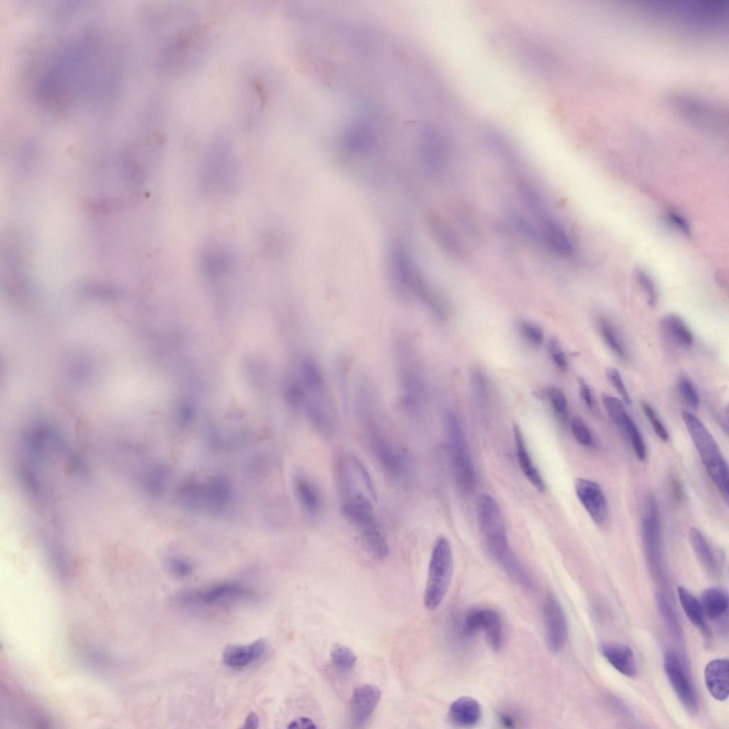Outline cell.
I'll return each instance as SVG.
<instances>
[{
  "label": "cell",
  "mask_w": 729,
  "mask_h": 729,
  "mask_svg": "<svg viewBox=\"0 0 729 729\" xmlns=\"http://www.w3.org/2000/svg\"><path fill=\"white\" fill-rule=\"evenodd\" d=\"M572 434L577 441L584 446H591L593 438L586 423L579 416H575L570 422Z\"/></svg>",
  "instance_id": "d590c367"
},
{
  "label": "cell",
  "mask_w": 729,
  "mask_h": 729,
  "mask_svg": "<svg viewBox=\"0 0 729 729\" xmlns=\"http://www.w3.org/2000/svg\"><path fill=\"white\" fill-rule=\"evenodd\" d=\"M301 388L297 389V401L304 407L306 416L320 433H332L335 424V408L325 379L318 364L305 359L301 365Z\"/></svg>",
  "instance_id": "3957f363"
},
{
  "label": "cell",
  "mask_w": 729,
  "mask_h": 729,
  "mask_svg": "<svg viewBox=\"0 0 729 729\" xmlns=\"http://www.w3.org/2000/svg\"><path fill=\"white\" fill-rule=\"evenodd\" d=\"M472 386L475 398L479 405L486 404L488 387L485 376L480 371L476 370L471 375Z\"/></svg>",
  "instance_id": "f35d334b"
},
{
  "label": "cell",
  "mask_w": 729,
  "mask_h": 729,
  "mask_svg": "<svg viewBox=\"0 0 729 729\" xmlns=\"http://www.w3.org/2000/svg\"><path fill=\"white\" fill-rule=\"evenodd\" d=\"M671 488L675 498L677 500L681 499L683 495L682 486L677 478H674L672 479Z\"/></svg>",
  "instance_id": "7dc6e473"
},
{
  "label": "cell",
  "mask_w": 729,
  "mask_h": 729,
  "mask_svg": "<svg viewBox=\"0 0 729 729\" xmlns=\"http://www.w3.org/2000/svg\"><path fill=\"white\" fill-rule=\"evenodd\" d=\"M602 401L608 416L618 427H620L629 414L623 402L619 399L607 394L602 395Z\"/></svg>",
  "instance_id": "4dcf8cb0"
},
{
  "label": "cell",
  "mask_w": 729,
  "mask_h": 729,
  "mask_svg": "<svg viewBox=\"0 0 729 729\" xmlns=\"http://www.w3.org/2000/svg\"><path fill=\"white\" fill-rule=\"evenodd\" d=\"M664 668L673 691L682 705L689 712L698 708V696L681 659L673 651L664 654Z\"/></svg>",
  "instance_id": "9c48e42d"
},
{
  "label": "cell",
  "mask_w": 729,
  "mask_h": 729,
  "mask_svg": "<svg viewBox=\"0 0 729 729\" xmlns=\"http://www.w3.org/2000/svg\"><path fill=\"white\" fill-rule=\"evenodd\" d=\"M330 661L337 671L348 673L355 667L357 657L347 646L341 644H335L330 650Z\"/></svg>",
  "instance_id": "4316f807"
},
{
  "label": "cell",
  "mask_w": 729,
  "mask_h": 729,
  "mask_svg": "<svg viewBox=\"0 0 729 729\" xmlns=\"http://www.w3.org/2000/svg\"><path fill=\"white\" fill-rule=\"evenodd\" d=\"M599 332L605 344L612 352L619 359L626 360L628 358V352L613 326L607 321L602 320L599 322Z\"/></svg>",
  "instance_id": "83f0119b"
},
{
  "label": "cell",
  "mask_w": 729,
  "mask_h": 729,
  "mask_svg": "<svg viewBox=\"0 0 729 729\" xmlns=\"http://www.w3.org/2000/svg\"><path fill=\"white\" fill-rule=\"evenodd\" d=\"M546 643L552 652L561 651L567 639V623L565 613L552 595H548L542 607Z\"/></svg>",
  "instance_id": "8fae6325"
},
{
  "label": "cell",
  "mask_w": 729,
  "mask_h": 729,
  "mask_svg": "<svg viewBox=\"0 0 729 729\" xmlns=\"http://www.w3.org/2000/svg\"><path fill=\"white\" fill-rule=\"evenodd\" d=\"M375 393L369 389L357 392L355 411L364 429L368 446L382 471L393 481L403 483L411 475V460L407 452L389 438L381 426Z\"/></svg>",
  "instance_id": "6da1fadb"
},
{
  "label": "cell",
  "mask_w": 729,
  "mask_h": 729,
  "mask_svg": "<svg viewBox=\"0 0 729 729\" xmlns=\"http://www.w3.org/2000/svg\"><path fill=\"white\" fill-rule=\"evenodd\" d=\"M575 490L592 520L597 525H602L607 518L608 507L601 486L592 481L579 478L575 481Z\"/></svg>",
  "instance_id": "4fadbf2b"
},
{
  "label": "cell",
  "mask_w": 729,
  "mask_h": 729,
  "mask_svg": "<svg viewBox=\"0 0 729 729\" xmlns=\"http://www.w3.org/2000/svg\"><path fill=\"white\" fill-rule=\"evenodd\" d=\"M635 278L640 288L646 295L647 304L650 307H655L658 303L659 294L653 278L646 271L642 269L636 271Z\"/></svg>",
  "instance_id": "d6a6232c"
},
{
  "label": "cell",
  "mask_w": 729,
  "mask_h": 729,
  "mask_svg": "<svg viewBox=\"0 0 729 729\" xmlns=\"http://www.w3.org/2000/svg\"><path fill=\"white\" fill-rule=\"evenodd\" d=\"M577 382L579 387V394L582 400L590 411H594L595 408V404L592 393V390L589 386L582 377H578Z\"/></svg>",
  "instance_id": "7bdbcfd3"
},
{
  "label": "cell",
  "mask_w": 729,
  "mask_h": 729,
  "mask_svg": "<svg viewBox=\"0 0 729 729\" xmlns=\"http://www.w3.org/2000/svg\"><path fill=\"white\" fill-rule=\"evenodd\" d=\"M380 698V689L374 685L365 684L354 689L350 704L353 727L362 728L367 723Z\"/></svg>",
  "instance_id": "5bb4252c"
},
{
  "label": "cell",
  "mask_w": 729,
  "mask_h": 729,
  "mask_svg": "<svg viewBox=\"0 0 729 729\" xmlns=\"http://www.w3.org/2000/svg\"><path fill=\"white\" fill-rule=\"evenodd\" d=\"M619 428L628 436L636 457L641 461H644L647 453L646 447L638 426L629 414L625 418Z\"/></svg>",
  "instance_id": "f1b7e54d"
},
{
  "label": "cell",
  "mask_w": 729,
  "mask_h": 729,
  "mask_svg": "<svg viewBox=\"0 0 729 729\" xmlns=\"http://www.w3.org/2000/svg\"><path fill=\"white\" fill-rule=\"evenodd\" d=\"M513 434L516 444L517 457L519 466L530 483L540 492H544L545 484L542 477L534 465L526 448L525 439L519 426H513Z\"/></svg>",
  "instance_id": "44dd1931"
},
{
  "label": "cell",
  "mask_w": 729,
  "mask_h": 729,
  "mask_svg": "<svg viewBox=\"0 0 729 729\" xmlns=\"http://www.w3.org/2000/svg\"><path fill=\"white\" fill-rule=\"evenodd\" d=\"M668 219L671 224L683 234L687 236L691 235L689 224L682 215L671 211L668 213Z\"/></svg>",
  "instance_id": "ee69618b"
},
{
  "label": "cell",
  "mask_w": 729,
  "mask_h": 729,
  "mask_svg": "<svg viewBox=\"0 0 729 729\" xmlns=\"http://www.w3.org/2000/svg\"><path fill=\"white\" fill-rule=\"evenodd\" d=\"M642 537L648 561L654 573L661 572V528L658 507L649 497L641 520Z\"/></svg>",
  "instance_id": "30bf717a"
},
{
  "label": "cell",
  "mask_w": 729,
  "mask_h": 729,
  "mask_svg": "<svg viewBox=\"0 0 729 729\" xmlns=\"http://www.w3.org/2000/svg\"><path fill=\"white\" fill-rule=\"evenodd\" d=\"M677 387L678 392L686 403L693 409H698L700 404L698 393L693 382L686 377L678 379Z\"/></svg>",
  "instance_id": "e575fe53"
},
{
  "label": "cell",
  "mask_w": 729,
  "mask_h": 729,
  "mask_svg": "<svg viewBox=\"0 0 729 729\" xmlns=\"http://www.w3.org/2000/svg\"><path fill=\"white\" fill-rule=\"evenodd\" d=\"M449 718L451 722L456 725L473 726L481 720V706L476 700L471 697H461L450 706Z\"/></svg>",
  "instance_id": "ffe728a7"
},
{
  "label": "cell",
  "mask_w": 729,
  "mask_h": 729,
  "mask_svg": "<svg viewBox=\"0 0 729 729\" xmlns=\"http://www.w3.org/2000/svg\"><path fill=\"white\" fill-rule=\"evenodd\" d=\"M701 603L704 615L710 619H718L728 613V595L720 588H707L703 592Z\"/></svg>",
  "instance_id": "cb8c5ba5"
},
{
  "label": "cell",
  "mask_w": 729,
  "mask_h": 729,
  "mask_svg": "<svg viewBox=\"0 0 729 729\" xmlns=\"http://www.w3.org/2000/svg\"><path fill=\"white\" fill-rule=\"evenodd\" d=\"M658 604L663 617L667 622V624L673 633L678 635L679 625L670 603L664 596L659 595L658 597Z\"/></svg>",
  "instance_id": "60d3db41"
},
{
  "label": "cell",
  "mask_w": 729,
  "mask_h": 729,
  "mask_svg": "<svg viewBox=\"0 0 729 729\" xmlns=\"http://www.w3.org/2000/svg\"><path fill=\"white\" fill-rule=\"evenodd\" d=\"M728 673L729 665L727 659L711 660L705 667L706 686L710 695L718 701H725L728 696Z\"/></svg>",
  "instance_id": "ac0fdd59"
},
{
  "label": "cell",
  "mask_w": 729,
  "mask_h": 729,
  "mask_svg": "<svg viewBox=\"0 0 729 729\" xmlns=\"http://www.w3.org/2000/svg\"><path fill=\"white\" fill-rule=\"evenodd\" d=\"M549 351L552 360L557 367L562 371L566 370L568 365L567 357L555 340H552L550 342Z\"/></svg>",
  "instance_id": "b9f144b4"
},
{
  "label": "cell",
  "mask_w": 729,
  "mask_h": 729,
  "mask_svg": "<svg viewBox=\"0 0 729 729\" xmlns=\"http://www.w3.org/2000/svg\"><path fill=\"white\" fill-rule=\"evenodd\" d=\"M606 374L609 380L622 397L624 403L630 405L631 404V399L619 372L615 368L608 367Z\"/></svg>",
  "instance_id": "ab89813d"
},
{
  "label": "cell",
  "mask_w": 729,
  "mask_h": 729,
  "mask_svg": "<svg viewBox=\"0 0 729 729\" xmlns=\"http://www.w3.org/2000/svg\"><path fill=\"white\" fill-rule=\"evenodd\" d=\"M293 491L300 508L310 517L318 516L323 508V498L318 485L308 477L298 475L293 479Z\"/></svg>",
  "instance_id": "e0dca14e"
},
{
  "label": "cell",
  "mask_w": 729,
  "mask_h": 729,
  "mask_svg": "<svg viewBox=\"0 0 729 729\" xmlns=\"http://www.w3.org/2000/svg\"><path fill=\"white\" fill-rule=\"evenodd\" d=\"M445 431L455 481L465 492L473 490L476 473L468 445L460 423L454 414H447Z\"/></svg>",
  "instance_id": "52a82bcc"
},
{
  "label": "cell",
  "mask_w": 729,
  "mask_h": 729,
  "mask_svg": "<svg viewBox=\"0 0 729 729\" xmlns=\"http://www.w3.org/2000/svg\"><path fill=\"white\" fill-rule=\"evenodd\" d=\"M288 728L313 729L316 728L313 720L308 717H300L292 720L288 725Z\"/></svg>",
  "instance_id": "f6af8a7d"
},
{
  "label": "cell",
  "mask_w": 729,
  "mask_h": 729,
  "mask_svg": "<svg viewBox=\"0 0 729 729\" xmlns=\"http://www.w3.org/2000/svg\"><path fill=\"white\" fill-rule=\"evenodd\" d=\"M192 503L201 504L214 510H221L229 501L230 488L226 482L213 478L191 491Z\"/></svg>",
  "instance_id": "9a60e30c"
},
{
  "label": "cell",
  "mask_w": 729,
  "mask_h": 729,
  "mask_svg": "<svg viewBox=\"0 0 729 729\" xmlns=\"http://www.w3.org/2000/svg\"><path fill=\"white\" fill-rule=\"evenodd\" d=\"M164 565L170 575L178 578L189 576L194 570L193 564L189 560L178 555H167L164 559Z\"/></svg>",
  "instance_id": "f546056e"
},
{
  "label": "cell",
  "mask_w": 729,
  "mask_h": 729,
  "mask_svg": "<svg viewBox=\"0 0 729 729\" xmlns=\"http://www.w3.org/2000/svg\"><path fill=\"white\" fill-rule=\"evenodd\" d=\"M453 559L451 544L444 536L434 543L429 560L424 603L429 610L441 604L451 582Z\"/></svg>",
  "instance_id": "8992f818"
},
{
  "label": "cell",
  "mask_w": 729,
  "mask_h": 729,
  "mask_svg": "<svg viewBox=\"0 0 729 729\" xmlns=\"http://www.w3.org/2000/svg\"><path fill=\"white\" fill-rule=\"evenodd\" d=\"M266 649V642L263 639L246 645H228L224 649L222 659L229 667L243 668L259 660Z\"/></svg>",
  "instance_id": "2e32d148"
},
{
  "label": "cell",
  "mask_w": 729,
  "mask_h": 729,
  "mask_svg": "<svg viewBox=\"0 0 729 729\" xmlns=\"http://www.w3.org/2000/svg\"><path fill=\"white\" fill-rule=\"evenodd\" d=\"M465 626L467 631L475 634L483 630L490 646L495 651L503 645V629L500 615L494 609L487 608L474 609L465 617Z\"/></svg>",
  "instance_id": "7c38bea8"
},
{
  "label": "cell",
  "mask_w": 729,
  "mask_h": 729,
  "mask_svg": "<svg viewBox=\"0 0 729 729\" xmlns=\"http://www.w3.org/2000/svg\"><path fill=\"white\" fill-rule=\"evenodd\" d=\"M258 724L259 718L258 715L255 713L251 712L247 715L243 723V728L250 729L257 728L258 727Z\"/></svg>",
  "instance_id": "bcb514c9"
},
{
  "label": "cell",
  "mask_w": 729,
  "mask_h": 729,
  "mask_svg": "<svg viewBox=\"0 0 729 729\" xmlns=\"http://www.w3.org/2000/svg\"><path fill=\"white\" fill-rule=\"evenodd\" d=\"M518 330L522 337L530 344L539 346L543 341L542 330L536 325L528 321H521L518 324Z\"/></svg>",
  "instance_id": "74e56055"
},
{
  "label": "cell",
  "mask_w": 729,
  "mask_h": 729,
  "mask_svg": "<svg viewBox=\"0 0 729 729\" xmlns=\"http://www.w3.org/2000/svg\"><path fill=\"white\" fill-rule=\"evenodd\" d=\"M479 531L487 550L506 573L524 587H531L528 575L510 548L503 515L497 501L487 493L476 500Z\"/></svg>",
  "instance_id": "7a4b0ae2"
},
{
  "label": "cell",
  "mask_w": 729,
  "mask_h": 729,
  "mask_svg": "<svg viewBox=\"0 0 729 729\" xmlns=\"http://www.w3.org/2000/svg\"><path fill=\"white\" fill-rule=\"evenodd\" d=\"M256 594L250 589L234 582H223L201 589H189L177 595L178 603L186 606L219 607L252 599Z\"/></svg>",
  "instance_id": "ba28073f"
},
{
  "label": "cell",
  "mask_w": 729,
  "mask_h": 729,
  "mask_svg": "<svg viewBox=\"0 0 729 729\" xmlns=\"http://www.w3.org/2000/svg\"><path fill=\"white\" fill-rule=\"evenodd\" d=\"M693 550L703 567L710 574L718 575L719 565L715 555L703 533L696 528L688 531Z\"/></svg>",
  "instance_id": "603a6c76"
},
{
  "label": "cell",
  "mask_w": 729,
  "mask_h": 729,
  "mask_svg": "<svg viewBox=\"0 0 729 729\" xmlns=\"http://www.w3.org/2000/svg\"><path fill=\"white\" fill-rule=\"evenodd\" d=\"M547 394L557 419L562 424H566L569 419V409L565 394L556 387H550Z\"/></svg>",
  "instance_id": "1f68e13d"
},
{
  "label": "cell",
  "mask_w": 729,
  "mask_h": 729,
  "mask_svg": "<svg viewBox=\"0 0 729 729\" xmlns=\"http://www.w3.org/2000/svg\"><path fill=\"white\" fill-rule=\"evenodd\" d=\"M542 226L543 237L548 246L560 255L570 256L572 246L565 230L548 217L542 221Z\"/></svg>",
  "instance_id": "d4e9b609"
},
{
  "label": "cell",
  "mask_w": 729,
  "mask_h": 729,
  "mask_svg": "<svg viewBox=\"0 0 729 729\" xmlns=\"http://www.w3.org/2000/svg\"><path fill=\"white\" fill-rule=\"evenodd\" d=\"M394 355L401 403L413 417L419 413L423 398L422 379L413 342L407 337H399L396 341Z\"/></svg>",
  "instance_id": "5b68a950"
},
{
  "label": "cell",
  "mask_w": 729,
  "mask_h": 729,
  "mask_svg": "<svg viewBox=\"0 0 729 729\" xmlns=\"http://www.w3.org/2000/svg\"><path fill=\"white\" fill-rule=\"evenodd\" d=\"M520 191L528 208L542 221L546 219L542 202L532 187L527 182H520Z\"/></svg>",
  "instance_id": "836d02e7"
},
{
  "label": "cell",
  "mask_w": 729,
  "mask_h": 729,
  "mask_svg": "<svg viewBox=\"0 0 729 729\" xmlns=\"http://www.w3.org/2000/svg\"><path fill=\"white\" fill-rule=\"evenodd\" d=\"M601 651L607 661L619 672L628 677L636 676V660L629 646L621 644H605L602 645Z\"/></svg>",
  "instance_id": "d6986e66"
},
{
  "label": "cell",
  "mask_w": 729,
  "mask_h": 729,
  "mask_svg": "<svg viewBox=\"0 0 729 729\" xmlns=\"http://www.w3.org/2000/svg\"><path fill=\"white\" fill-rule=\"evenodd\" d=\"M678 595L688 619L701 631H705L704 614L698 599L683 587L678 588Z\"/></svg>",
  "instance_id": "484cf974"
},
{
  "label": "cell",
  "mask_w": 729,
  "mask_h": 729,
  "mask_svg": "<svg viewBox=\"0 0 729 729\" xmlns=\"http://www.w3.org/2000/svg\"><path fill=\"white\" fill-rule=\"evenodd\" d=\"M681 417L709 477L728 501V468L717 442L702 421L693 414L683 411Z\"/></svg>",
  "instance_id": "277c9868"
},
{
  "label": "cell",
  "mask_w": 729,
  "mask_h": 729,
  "mask_svg": "<svg viewBox=\"0 0 729 729\" xmlns=\"http://www.w3.org/2000/svg\"><path fill=\"white\" fill-rule=\"evenodd\" d=\"M661 330L675 343L690 347L693 343V335L685 320L677 314L664 315L660 322Z\"/></svg>",
  "instance_id": "7402d4cb"
},
{
  "label": "cell",
  "mask_w": 729,
  "mask_h": 729,
  "mask_svg": "<svg viewBox=\"0 0 729 729\" xmlns=\"http://www.w3.org/2000/svg\"><path fill=\"white\" fill-rule=\"evenodd\" d=\"M641 407L658 437L664 441H668L669 439L668 432L651 405L646 401H641Z\"/></svg>",
  "instance_id": "8d00e7d4"
}]
</instances>
